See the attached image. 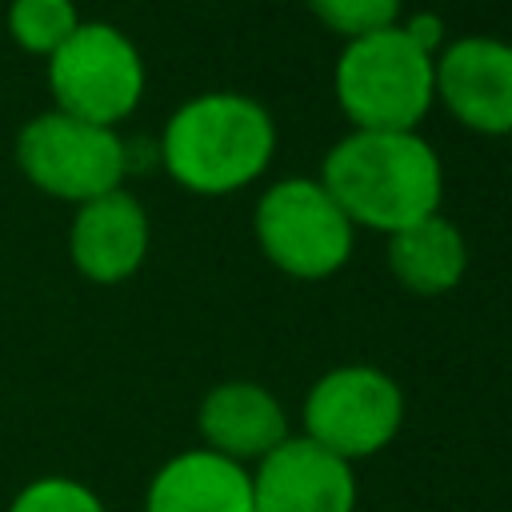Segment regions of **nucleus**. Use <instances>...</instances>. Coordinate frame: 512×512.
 Returning <instances> with one entry per match:
<instances>
[{"instance_id": "1", "label": "nucleus", "mask_w": 512, "mask_h": 512, "mask_svg": "<svg viewBox=\"0 0 512 512\" xmlns=\"http://www.w3.org/2000/svg\"><path fill=\"white\" fill-rule=\"evenodd\" d=\"M320 184L356 228L392 236L444 200L440 152L420 132H344L320 160Z\"/></svg>"}, {"instance_id": "2", "label": "nucleus", "mask_w": 512, "mask_h": 512, "mask_svg": "<svg viewBox=\"0 0 512 512\" xmlns=\"http://www.w3.org/2000/svg\"><path fill=\"white\" fill-rule=\"evenodd\" d=\"M276 156L272 112L232 88L188 96L160 128L156 160L196 196H232L256 184Z\"/></svg>"}, {"instance_id": "3", "label": "nucleus", "mask_w": 512, "mask_h": 512, "mask_svg": "<svg viewBox=\"0 0 512 512\" xmlns=\"http://www.w3.org/2000/svg\"><path fill=\"white\" fill-rule=\"evenodd\" d=\"M432 60L400 24L344 40L332 68L344 120L360 132H416L436 104Z\"/></svg>"}, {"instance_id": "4", "label": "nucleus", "mask_w": 512, "mask_h": 512, "mask_svg": "<svg viewBox=\"0 0 512 512\" xmlns=\"http://www.w3.org/2000/svg\"><path fill=\"white\" fill-rule=\"evenodd\" d=\"M252 232L268 264L292 280H328L356 248V224L320 176H284L268 184L256 200Z\"/></svg>"}, {"instance_id": "5", "label": "nucleus", "mask_w": 512, "mask_h": 512, "mask_svg": "<svg viewBox=\"0 0 512 512\" xmlns=\"http://www.w3.org/2000/svg\"><path fill=\"white\" fill-rule=\"evenodd\" d=\"M148 72L136 40L108 20H80L76 32L48 56L52 108L116 128L144 96Z\"/></svg>"}, {"instance_id": "6", "label": "nucleus", "mask_w": 512, "mask_h": 512, "mask_svg": "<svg viewBox=\"0 0 512 512\" xmlns=\"http://www.w3.org/2000/svg\"><path fill=\"white\" fill-rule=\"evenodd\" d=\"M16 168L40 192L68 204H84L124 188L128 140L116 128L48 108L16 132Z\"/></svg>"}, {"instance_id": "7", "label": "nucleus", "mask_w": 512, "mask_h": 512, "mask_svg": "<svg viewBox=\"0 0 512 512\" xmlns=\"http://www.w3.org/2000/svg\"><path fill=\"white\" fill-rule=\"evenodd\" d=\"M400 420L404 392L372 364H340L304 396V436L348 464L392 444Z\"/></svg>"}, {"instance_id": "8", "label": "nucleus", "mask_w": 512, "mask_h": 512, "mask_svg": "<svg viewBox=\"0 0 512 512\" xmlns=\"http://www.w3.org/2000/svg\"><path fill=\"white\" fill-rule=\"evenodd\" d=\"M436 100L476 136H512V44L500 36H452L436 60Z\"/></svg>"}, {"instance_id": "9", "label": "nucleus", "mask_w": 512, "mask_h": 512, "mask_svg": "<svg viewBox=\"0 0 512 512\" xmlns=\"http://www.w3.org/2000/svg\"><path fill=\"white\" fill-rule=\"evenodd\" d=\"M252 512H356L352 464L308 436H288L256 460Z\"/></svg>"}, {"instance_id": "10", "label": "nucleus", "mask_w": 512, "mask_h": 512, "mask_svg": "<svg viewBox=\"0 0 512 512\" xmlns=\"http://www.w3.org/2000/svg\"><path fill=\"white\" fill-rule=\"evenodd\" d=\"M152 244V224L144 204L128 192H104L76 204L68 224V260L92 284H120L140 272Z\"/></svg>"}, {"instance_id": "11", "label": "nucleus", "mask_w": 512, "mask_h": 512, "mask_svg": "<svg viewBox=\"0 0 512 512\" xmlns=\"http://www.w3.org/2000/svg\"><path fill=\"white\" fill-rule=\"evenodd\" d=\"M196 428L204 436V448L236 464L264 460L276 444L288 440V416L280 400L256 380H224L208 388L196 412Z\"/></svg>"}, {"instance_id": "12", "label": "nucleus", "mask_w": 512, "mask_h": 512, "mask_svg": "<svg viewBox=\"0 0 512 512\" xmlns=\"http://www.w3.org/2000/svg\"><path fill=\"white\" fill-rule=\"evenodd\" d=\"M144 512H252V472L212 448L176 452L152 472Z\"/></svg>"}, {"instance_id": "13", "label": "nucleus", "mask_w": 512, "mask_h": 512, "mask_svg": "<svg viewBox=\"0 0 512 512\" xmlns=\"http://www.w3.org/2000/svg\"><path fill=\"white\" fill-rule=\"evenodd\" d=\"M388 240V272L412 296H444L468 272V240L444 212H432Z\"/></svg>"}, {"instance_id": "14", "label": "nucleus", "mask_w": 512, "mask_h": 512, "mask_svg": "<svg viewBox=\"0 0 512 512\" xmlns=\"http://www.w3.org/2000/svg\"><path fill=\"white\" fill-rule=\"evenodd\" d=\"M8 36L32 52V56H52L80 24L76 0H8Z\"/></svg>"}, {"instance_id": "15", "label": "nucleus", "mask_w": 512, "mask_h": 512, "mask_svg": "<svg viewBox=\"0 0 512 512\" xmlns=\"http://www.w3.org/2000/svg\"><path fill=\"white\" fill-rule=\"evenodd\" d=\"M4 512H108L96 488L76 476H36L8 500Z\"/></svg>"}, {"instance_id": "16", "label": "nucleus", "mask_w": 512, "mask_h": 512, "mask_svg": "<svg viewBox=\"0 0 512 512\" xmlns=\"http://www.w3.org/2000/svg\"><path fill=\"white\" fill-rule=\"evenodd\" d=\"M304 4L340 40H356L400 24V0H304Z\"/></svg>"}, {"instance_id": "17", "label": "nucleus", "mask_w": 512, "mask_h": 512, "mask_svg": "<svg viewBox=\"0 0 512 512\" xmlns=\"http://www.w3.org/2000/svg\"><path fill=\"white\" fill-rule=\"evenodd\" d=\"M400 28H404L428 56H436V52L448 44V24H444L436 12H416V16H408Z\"/></svg>"}]
</instances>
